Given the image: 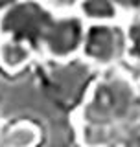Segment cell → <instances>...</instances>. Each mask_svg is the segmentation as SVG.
<instances>
[{
	"label": "cell",
	"instance_id": "cell-1",
	"mask_svg": "<svg viewBox=\"0 0 140 147\" xmlns=\"http://www.w3.org/2000/svg\"><path fill=\"white\" fill-rule=\"evenodd\" d=\"M138 109V92L122 74L103 77L87 94L79 118L87 129L105 131L125 123Z\"/></svg>",
	"mask_w": 140,
	"mask_h": 147
},
{
	"label": "cell",
	"instance_id": "cell-2",
	"mask_svg": "<svg viewBox=\"0 0 140 147\" xmlns=\"http://www.w3.org/2000/svg\"><path fill=\"white\" fill-rule=\"evenodd\" d=\"M54 13L41 0H18L4 13H0V35L26 40L39 46Z\"/></svg>",
	"mask_w": 140,
	"mask_h": 147
},
{
	"label": "cell",
	"instance_id": "cell-3",
	"mask_svg": "<svg viewBox=\"0 0 140 147\" xmlns=\"http://www.w3.org/2000/svg\"><path fill=\"white\" fill-rule=\"evenodd\" d=\"M87 22L77 13L54 15L39 46L54 61H68L81 53Z\"/></svg>",
	"mask_w": 140,
	"mask_h": 147
},
{
	"label": "cell",
	"instance_id": "cell-4",
	"mask_svg": "<svg viewBox=\"0 0 140 147\" xmlns=\"http://www.w3.org/2000/svg\"><path fill=\"white\" fill-rule=\"evenodd\" d=\"M125 52V31L114 22H92L85 28L83 59L98 66H109Z\"/></svg>",
	"mask_w": 140,
	"mask_h": 147
},
{
	"label": "cell",
	"instance_id": "cell-5",
	"mask_svg": "<svg viewBox=\"0 0 140 147\" xmlns=\"http://www.w3.org/2000/svg\"><path fill=\"white\" fill-rule=\"evenodd\" d=\"M33 59V46L15 37L0 35V66L6 72H18Z\"/></svg>",
	"mask_w": 140,
	"mask_h": 147
},
{
	"label": "cell",
	"instance_id": "cell-6",
	"mask_svg": "<svg viewBox=\"0 0 140 147\" xmlns=\"http://www.w3.org/2000/svg\"><path fill=\"white\" fill-rule=\"evenodd\" d=\"M39 138V127L26 119H17V121H11L0 129V145L6 147H30L35 145Z\"/></svg>",
	"mask_w": 140,
	"mask_h": 147
},
{
	"label": "cell",
	"instance_id": "cell-7",
	"mask_svg": "<svg viewBox=\"0 0 140 147\" xmlns=\"http://www.w3.org/2000/svg\"><path fill=\"white\" fill-rule=\"evenodd\" d=\"M76 13L87 24L92 22H116L120 17V9L113 0H79Z\"/></svg>",
	"mask_w": 140,
	"mask_h": 147
},
{
	"label": "cell",
	"instance_id": "cell-8",
	"mask_svg": "<svg viewBox=\"0 0 140 147\" xmlns=\"http://www.w3.org/2000/svg\"><path fill=\"white\" fill-rule=\"evenodd\" d=\"M125 53L140 63V17L133 18L125 28Z\"/></svg>",
	"mask_w": 140,
	"mask_h": 147
},
{
	"label": "cell",
	"instance_id": "cell-9",
	"mask_svg": "<svg viewBox=\"0 0 140 147\" xmlns=\"http://www.w3.org/2000/svg\"><path fill=\"white\" fill-rule=\"evenodd\" d=\"M113 2L120 9V13H131V15L140 13V0H113Z\"/></svg>",
	"mask_w": 140,
	"mask_h": 147
},
{
	"label": "cell",
	"instance_id": "cell-10",
	"mask_svg": "<svg viewBox=\"0 0 140 147\" xmlns=\"http://www.w3.org/2000/svg\"><path fill=\"white\" fill-rule=\"evenodd\" d=\"M18 0H0V13H4L7 7H11L13 4H17Z\"/></svg>",
	"mask_w": 140,
	"mask_h": 147
}]
</instances>
